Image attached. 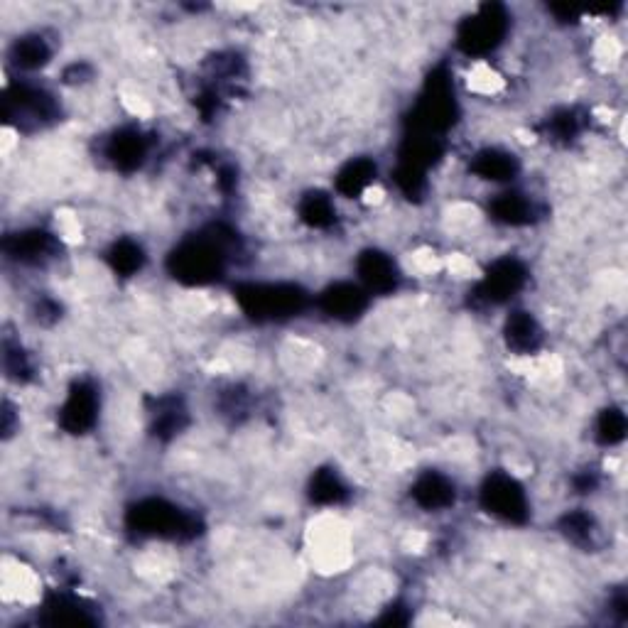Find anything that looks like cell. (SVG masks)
I'll return each mask as SVG.
<instances>
[{"instance_id":"1","label":"cell","mask_w":628,"mask_h":628,"mask_svg":"<svg viewBox=\"0 0 628 628\" xmlns=\"http://www.w3.org/2000/svg\"><path fill=\"white\" fill-rule=\"evenodd\" d=\"M226 241L224 236H202L184 241L167 261L172 278L184 285H209L224 275Z\"/></svg>"},{"instance_id":"2","label":"cell","mask_w":628,"mask_h":628,"mask_svg":"<svg viewBox=\"0 0 628 628\" xmlns=\"http://www.w3.org/2000/svg\"><path fill=\"white\" fill-rule=\"evenodd\" d=\"M128 528L140 535H157V538L189 540L202 533L197 516L182 511L175 503L162 498H145L128 511Z\"/></svg>"},{"instance_id":"3","label":"cell","mask_w":628,"mask_h":628,"mask_svg":"<svg viewBox=\"0 0 628 628\" xmlns=\"http://www.w3.org/2000/svg\"><path fill=\"white\" fill-rule=\"evenodd\" d=\"M236 300L241 305V310L251 319H258V322L292 317V314H300L307 305L305 290L285 283L241 285V288H236Z\"/></svg>"},{"instance_id":"4","label":"cell","mask_w":628,"mask_h":628,"mask_svg":"<svg viewBox=\"0 0 628 628\" xmlns=\"http://www.w3.org/2000/svg\"><path fill=\"white\" fill-rule=\"evenodd\" d=\"M457 121V101H454L452 79L447 69H435L427 79L420 104L415 106L410 126L418 135H437L447 131Z\"/></svg>"},{"instance_id":"5","label":"cell","mask_w":628,"mask_h":628,"mask_svg":"<svg viewBox=\"0 0 628 628\" xmlns=\"http://www.w3.org/2000/svg\"><path fill=\"white\" fill-rule=\"evenodd\" d=\"M508 13L503 5L486 3L459 25L457 42L467 54H489L503 42L508 32Z\"/></svg>"},{"instance_id":"6","label":"cell","mask_w":628,"mask_h":628,"mask_svg":"<svg viewBox=\"0 0 628 628\" xmlns=\"http://www.w3.org/2000/svg\"><path fill=\"white\" fill-rule=\"evenodd\" d=\"M481 506L508 523L528 521V498L513 476L496 471L481 486Z\"/></svg>"},{"instance_id":"7","label":"cell","mask_w":628,"mask_h":628,"mask_svg":"<svg viewBox=\"0 0 628 628\" xmlns=\"http://www.w3.org/2000/svg\"><path fill=\"white\" fill-rule=\"evenodd\" d=\"M3 116L18 126H40V123L57 118V104L47 91L32 86H15L3 99Z\"/></svg>"},{"instance_id":"8","label":"cell","mask_w":628,"mask_h":628,"mask_svg":"<svg viewBox=\"0 0 628 628\" xmlns=\"http://www.w3.org/2000/svg\"><path fill=\"white\" fill-rule=\"evenodd\" d=\"M96 418H99V393L89 381H77L69 388L67 403L59 413V422L72 435H84L94 427Z\"/></svg>"},{"instance_id":"9","label":"cell","mask_w":628,"mask_h":628,"mask_svg":"<svg viewBox=\"0 0 628 628\" xmlns=\"http://www.w3.org/2000/svg\"><path fill=\"white\" fill-rule=\"evenodd\" d=\"M525 285V268L513 258H503V261H496L489 268V273L484 275V280L476 288V297L484 302H491V305H498V302H506L516 295Z\"/></svg>"},{"instance_id":"10","label":"cell","mask_w":628,"mask_h":628,"mask_svg":"<svg viewBox=\"0 0 628 628\" xmlns=\"http://www.w3.org/2000/svg\"><path fill=\"white\" fill-rule=\"evenodd\" d=\"M319 305L329 317L339 319V322H354L368 307V295L354 283H337L322 292Z\"/></svg>"},{"instance_id":"11","label":"cell","mask_w":628,"mask_h":628,"mask_svg":"<svg viewBox=\"0 0 628 628\" xmlns=\"http://www.w3.org/2000/svg\"><path fill=\"white\" fill-rule=\"evenodd\" d=\"M356 270H359L361 283L366 285L368 292H376V295H388L398 288V268L386 253L381 251H364L361 253L359 263H356Z\"/></svg>"},{"instance_id":"12","label":"cell","mask_w":628,"mask_h":628,"mask_svg":"<svg viewBox=\"0 0 628 628\" xmlns=\"http://www.w3.org/2000/svg\"><path fill=\"white\" fill-rule=\"evenodd\" d=\"M3 248L10 258H15L20 263H42L57 253V241L47 231L35 229L5 238Z\"/></svg>"},{"instance_id":"13","label":"cell","mask_w":628,"mask_h":628,"mask_svg":"<svg viewBox=\"0 0 628 628\" xmlns=\"http://www.w3.org/2000/svg\"><path fill=\"white\" fill-rule=\"evenodd\" d=\"M106 155L118 170L133 172L143 165L145 155H148V143L135 128H123V131H118L108 140Z\"/></svg>"},{"instance_id":"14","label":"cell","mask_w":628,"mask_h":628,"mask_svg":"<svg viewBox=\"0 0 628 628\" xmlns=\"http://www.w3.org/2000/svg\"><path fill=\"white\" fill-rule=\"evenodd\" d=\"M454 496H457V491H454L452 481L437 474V471L422 474L413 486V498L418 501V506L427 508V511H440V508L452 506Z\"/></svg>"},{"instance_id":"15","label":"cell","mask_w":628,"mask_h":628,"mask_svg":"<svg viewBox=\"0 0 628 628\" xmlns=\"http://www.w3.org/2000/svg\"><path fill=\"white\" fill-rule=\"evenodd\" d=\"M503 334H506V344L513 351H518V354H530V351H535L543 344V329L535 322L533 314L528 312H513L506 319Z\"/></svg>"},{"instance_id":"16","label":"cell","mask_w":628,"mask_h":628,"mask_svg":"<svg viewBox=\"0 0 628 628\" xmlns=\"http://www.w3.org/2000/svg\"><path fill=\"white\" fill-rule=\"evenodd\" d=\"M47 624L54 626H91L96 624V616H91V609H86L84 602L69 594H54L45 604Z\"/></svg>"},{"instance_id":"17","label":"cell","mask_w":628,"mask_h":628,"mask_svg":"<svg viewBox=\"0 0 628 628\" xmlns=\"http://www.w3.org/2000/svg\"><path fill=\"white\" fill-rule=\"evenodd\" d=\"M471 172L491 182H506L518 175V160L503 150H481L471 162Z\"/></svg>"},{"instance_id":"18","label":"cell","mask_w":628,"mask_h":628,"mask_svg":"<svg viewBox=\"0 0 628 628\" xmlns=\"http://www.w3.org/2000/svg\"><path fill=\"white\" fill-rule=\"evenodd\" d=\"M376 180V165L368 157H359V160H351L349 165L341 167L337 175V189L344 197H359L368 189V184Z\"/></svg>"},{"instance_id":"19","label":"cell","mask_w":628,"mask_h":628,"mask_svg":"<svg viewBox=\"0 0 628 628\" xmlns=\"http://www.w3.org/2000/svg\"><path fill=\"white\" fill-rule=\"evenodd\" d=\"M491 214H494L498 221H503V224L523 226L535 219V207L528 197H523V194L508 192L491 202Z\"/></svg>"},{"instance_id":"20","label":"cell","mask_w":628,"mask_h":628,"mask_svg":"<svg viewBox=\"0 0 628 628\" xmlns=\"http://www.w3.org/2000/svg\"><path fill=\"white\" fill-rule=\"evenodd\" d=\"M184 425H187V410H184L180 398L157 400L155 425H153L157 437H162V440H170V437L180 435Z\"/></svg>"},{"instance_id":"21","label":"cell","mask_w":628,"mask_h":628,"mask_svg":"<svg viewBox=\"0 0 628 628\" xmlns=\"http://www.w3.org/2000/svg\"><path fill=\"white\" fill-rule=\"evenodd\" d=\"M300 219L312 229H327L337 221V209L327 194L310 192L300 204Z\"/></svg>"},{"instance_id":"22","label":"cell","mask_w":628,"mask_h":628,"mask_svg":"<svg viewBox=\"0 0 628 628\" xmlns=\"http://www.w3.org/2000/svg\"><path fill=\"white\" fill-rule=\"evenodd\" d=\"M108 263L123 278H131V275L138 273L145 263V253L138 243L131 241V238H121L118 243H113V248L108 251Z\"/></svg>"},{"instance_id":"23","label":"cell","mask_w":628,"mask_h":628,"mask_svg":"<svg viewBox=\"0 0 628 628\" xmlns=\"http://www.w3.org/2000/svg\"><path fill=\"white\" fill-rule=\"evenodd\" d=\"M349 496L344 481L339 479L337 471L332 469H319L312 476L310 484V498L314 503H322V506H332V503H341Z\"/></svg>"},{"instance_id":"24","label":"cell","mask_w":628,"mask_h":628,"mask_svg":"<svg viewBox=\"0 0 628 628\" xmlns=\"http://www.w3.org/2000/svg\"><path fill=\"white\" fill-rule=\"evenodd\" d=\"M52 50L40 35H27L20 37L13 45V62L23 69H37L45 67L50 62Z\"/></svg>"},{"instance_id":"25","label":"cell","mask_w":628,"mask_h":628,"mask_svg":"<svg viewBox=\"0 0 628 628\" xmlns=\"http://www.w3.org/2000/svg\"><path fill=\"white\" fill-rule=\"evenodd\" d=\"M562 533L577 545H592L594 543V533H597V525H594V518L584 511H572L567 513L560 521Z\"/></svg>"},{"instance_id":"26","label":"cell","mask_w":628,"mask_h":628,"mask_svg":"<svg viewBox=\"0 0 628 628\" xmlns=\"http://www.w3.org/2000/svg\"><path fill=\"white\" fill-rule=\"evenodd\" d=\"M597 437L602 445H619L626 437V415L619 408H609L599 415Z\"/></svg>"},{"instance_id":"27","label":"cell","mask_w":628,"mask_h":628,"mask_svg":"<svg viewBox=\"0 0 628 628\" xmlns=\"http://www.w3.org/2000/svg\"><path fill=\"white\" fill-rule=\"evenodd\" d=\"M395 182H398V187L403 189V194H408L410 199L420 197L422 189H425V172L415 170V167L410 165H400L398 172H395Z\"/></svg>"},{"instance_id":"28","label":"cell","mask_w":628,"mask_h":628,"mask_svg":"<svg viewBox=\"0 0 628 628\" xmlns=\"http://www.w3.org/2000/svg\"><path fill=\"white\" fill-rule=\"evenodd\" d=\"M550 131H552V138L572 140L579 133V118L572 111L557 113V116L550 121Z\"/></svg>"},{"instance_id":"29","label":"cell","mask_w":628,"mask_h":628,"mask_svg":"<svg viewBox=\"0 0 628 628\" xmlns=\"http://www.w3.org/2000/svg\"><path fill=\"white\" fill-rule=\"evenodd\" d=\"M5 371L15 381H25L30 376V364H27L23 349L18 346H5Z\"/></svg>"},{"instance_id":"30","label":"cell","mask_w":628,"mask_h":628,"mask_svg":"<svg viewBox=\"0 0 628 628\" xmlns=\"http://www.w3.org/2000/svg\"><path fill=\"white\" fill-rule=\"evenodd\" d=\"M575 484H577V489L582 491V494H587L589 489H594V484H597V479H594V476H589V474H584L582 479L575 481Z\"/></svg>"}]
</instances>
